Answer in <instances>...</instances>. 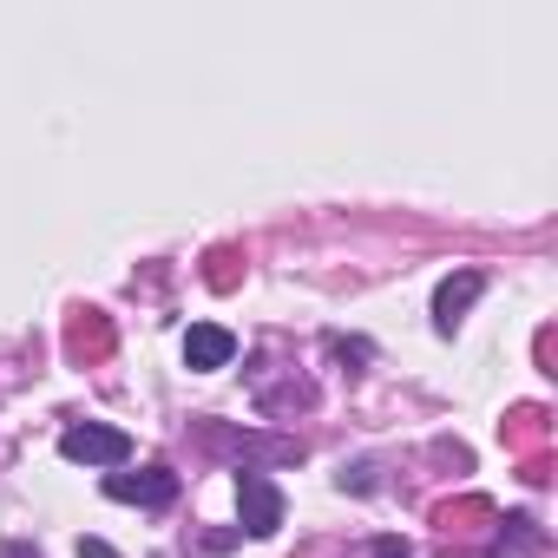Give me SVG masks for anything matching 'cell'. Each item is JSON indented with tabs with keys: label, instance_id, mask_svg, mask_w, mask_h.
<instances>
[{
	"label": "cell",
	"instance_id": "cell-1",
	"mask_svg": "<svg viewBox=\"0 0 558 558\" xmlns=\"http://www.w3.org/2000/svg\"><path fill=\"white\" fill-rule=\"evenodd\" d=\"M236 512H243L250 538H269L276 525H283V486H276L269 473H256V466H243L236 473Z\"/></svg>",
	"mask_w": 558,
	"mask_h": 558
},
{
	"label": "cell",
	"instance_id": "cell-2",
	"mask_svg": "<svg viewBox=\"0 0 558 558\" xmlns=\"http://www.w3.org/2000/svg\"><path fill=\"white\" fill-rule=\"evenodd\" d=\"M60 453H66L73 466H119V460L132 453V440H125L119 427L86 421V427H66V434H60Z\"/></svg>",
	"mask_w": 558,
	"mask_h": 558
},
{
	"label": "cell",
	"instance_id": "cell-3",
	"mask_svg": "<svg viewBox=\"0 0 558 558\" xmlns=\"http://www.w3.org/2000/svg\"><path fill=\"white\" fill-rule=\"evenodd\" d=\"M106 493L125 499V506H171V499H178V473H165V466H145V473H106Z\"/></svg>",
	"mask_w": 558,
	"mask_h": 558
},
{
	"label": "cell",
	"instance_id": "cell-4",
	"mask_svg": "<svg viewBox=\"0 0 558 558\" xmlns=\"http://www.w3.org/2000/svg\"><path fill=\"white\" fill-rule=\"evenodd\" d=\"M230 355H236V336H230V329H217V323H191V336H184V362H191L197 375L223 368Z\"/></svg>",
	"mask_w": 558,
	"mask_h": 558
},
{
	"label": "cell",
	"instance_id": "cell-5",
	"mask_svg": "<svg viewBox=\"0 0 558 558\" xmlns=\"http://www.w3.org/2000/svg\"><path fill=\"white\" fill-rule=\"evenodd\" d=\"M473 303H480V276H473V269H460V276H447V283L434 290V323L453 336V323H460Z\"/></svg>",
	"mask_w": 558,
	"mask_h": 558
},
{
	"label": "cell",
	"instance_id": "cell-6",
	"mask_svg": "<svg viewBox=\"0 0 558 558\" xmlns=\"http://www.w3.org/2000/svg\"><path fill=\"white\" fill-rule=\"evenodd\" d=\"M80 558H112V545L106 538H80Z\"/></svg>",
	"mask_w": 558,
	"mask_h": 558
},
{
	"label": "cell",
	"instance_id": "cell-7",
	"mask_svg": "<svg viewBox=\"0 0 558 558\" xmlns=\"http://www.w3.org/2000/svg\"><path fill=\"white\" fill-rule=\"evenodd\" d=\"M375 558H408V545H401V538H381V545H375Z\"/></svg>",
	"mask_w": 558,
	"mask_h": 558
}]
</instances>
